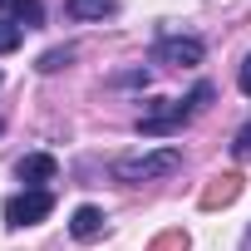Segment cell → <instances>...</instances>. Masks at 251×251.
I'll return each mask as SVG.
<instances>
[{"label":"cell","mask_w":251,"mask_h":251,"mask_svg":"<svg viewBox=\"0 0 251 251\" xmlns=\"http://www.w3.org/2000/svg\"><path fill=\"white\" fill-rule=\"evenodd\" d=\"M177 168H182V153L177 148H158V153H138V158L113 163V177L118 182H153V177H168Z\"/></svg>","instance_id":"cell-1"},{"label":"cell","mask_w":251,"mask_h":251,"mask_svg":"<svg viewBox=\"0 0 251 251\" xmlns=\"http://www.w3.org/2000/svg\"><path fill=\"white\" fill-rule=\"evenodd\" d=\"M54 212V197L45 192V187H25V192H15L10 202H5V222L10 226H35V222H45Z\"/></svg>","instance_id":"cell-2"},{"label":"cell","mask_w":251,"mask_h":251,"mask_svg":"<svg viewBox=\"0 0 251 251\" xmlns=\"http://www.w3.org/2000/svg\"><path fill=\"white\" fill-rule=\"evenodd\" d=\"M192 118V103L187 99H158V108H148L138 118V133H173Z\"/></svg>","instance_id":"cell-3"},{"label":"cell","mask_w":251,"mask_h":251,"mask_svg":"<svg viewBox=\"0 0 251 251\" xmlns=\"http://www.w3.org/2000/svg\"><path fill=\"white\" fill-rule=\"evenodd\" d=\"M153 59H158V64H173V69H192V64H202V40L163 35V40L153 45Z\"/></svg>","instance_id":"cell-4"},{"label":"cell","mask_w":251,"mask_h":251,"mask_svg":"<svg viewBox=\"0 0 251 251\" xmlns=\"http://www.w3.org/2000/svg\"><path fill=\"white\" fill-rule=\"evenodd\" d=\"M241 197V173H217L207 187H202V212H217V207H226V202H236Z\"/></svg>","instance_id":"cell-5"},{"label":"cell","mask_w":251,"mask_h":251,"mask_svg":"<svg viewBox=\"0 0 251 251\" xmlns=\"http://www.w3.org/2000/svg\"><path fill=\"white\" fill-rule=\"evenodd\" d=\"M54 173H59V163H54L50 153H30V158H20V168H15V177H20L25 187H45Z\"/></svg>","instance_id":"cell-6"},{"label":"cell","mask_w":251,"mask_h":251,"mask_svg":"<svg viewBox=\"0 0 251 251\" xmlns=\"http://www.w3.org/2000/svg\"><path fill=\"white\" fill-rule=\"evenodd\" d=\"M69 231H74L79 241H94V236L103 231V212H99V207H74V217H69Z\"/></svg>","instance_id":"cell-7"},{"label":"cell","mask_w":251,"mask_h":251,"mask_svg":"<svg viewBox=\"0 0 251 251\" xmlns=\"http://www.w3.org/2000/svg\"><path fill=\"white\" fill-rule=\"evenodd\" d=\"M118 10V0H69V15L74 20H103Z\"/></svg>","instance_id":"cell-8"},{"label":"cell","mask_w":251,"mask_h":251,"mask_svg":"<svg viewBox=\"0 0 251 251\" xmlns=\"http://www.w3.org/2000/svg\"><path fill=\"white\" fill-rule=\"evenodd\" d=\"M45 20V5H40V0H15V25L20 30H35Z\"/></svg>","instance_id":"cell-9"},{"label":"cell","mask_w":251,"mask_h":251,"mask_svg":"<svg viewBox=\"0 0 251 251\" xmlns=\"http://www.w3.org/2000/svg\"><path fill=\"white\" fill-rule=\"evenodd\" d=\"M192 241H187V231H163V236H153L148 241V251H187Z\"/></svg>","instance_id":"cell-10"},{"label":"cell","mask_w":251,"mask_h":251,"mask_svg":"<svg viewBox=\"0 0 251 251\" xmlns=\"http://www.w3.org/2000/svg\"><path fill=\"white\" fill-rule=\"evenodd\" d=\"M69 59H74V50H45V54H40V64H35V69H40V74H54V69H64V64H69Z\"/></svg>","instance_id":"cell-11"},{"label":"cell","mask_w":251,"mask_h":251,"mask_svg":"<svg viewBox=\"0 0 251 251\" xmlns=\"http://www.w3.org/2000/svg\"><path fill=\"white\" fill-rule=\"evenodd\" d=\"M20 40H25V30H20L15 20H0V54H10V50H20Z\"/></svg>","instance_id":"cell-12"},{"label":"cell","mask_w":251,"mask_h":251,"mask_svg":"<svg viewBox=\"0 0 251 251\" xmlns=\"http://www.w3.org/2000/svg\"><path fill=\"white\" fill-rule=\"evenodd\" d=\"M212 94H217V89H212V84H197V89H192V94H187V103H192V113H202V108H207V103H212Z\"/></svg>","instance_id":"cell-13"},{"label":"cell","mask_w":251,"mask_h":251,"mask_svg":"<svg viewBox=\"0 0 251 251\" xmlns=\"http://www.w3.org/2000/svg\"><path fill=\"white\" fill-rule=\"evenodd\" d=\"M231 148H236V158H251V123L236 133V143H231Z\"/></svg>","instance_id":"cell-14"},{"label":"cell","mask_w":251,"mask_h":251,"mask_svg":"<svg viewBox=\"0 0 251 251\" xmlns=\"http://www.w3.org/2000/svg\"><path fill=\"white\" fill-rule=\"evenodd\" d=\"M236 84H241V94L251 99V54H246V64H241V74H236Z\"/></svg>","instance_id":"cell-15"},{"label":"cell","mask_w":251,"mask_h":251,"mask_svg":"<svg viewBox=\"0 0 251 251\" xmlns=\"http://www.w3.org/2000/svg\"><path fill=\"white\" fill-rule=\"evenodd\" d=\"M241 251H251V231H246V241H241Z\"/></svg>","instance_id":"cell-16"},{"label":"cell","mask_w":251,"mask_h":251,"mask_svg":"<svg viewBox=\"0 0 251 251\" xmlns=\"http://www.w3.org/2000/svg\"><path fill=\"white\" fill-rule=\"evenodd\" d=\"M0 5H5V0H0Z\"/></svg>","instance_id":"cell-17"}]
</instances>
